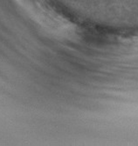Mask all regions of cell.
I'll return each mask as SVG.
<instances>
[{
  "label": "cell",
  "mask_w": 138,
  "mask_h": 146,
  "mask_svg": "<svg viewBox=\"0 0 138 146\" xmlns=\"http://www.w3.org/2000/svg\"><path fill=\"white\" fill-rule=\"evenodd\" d=\"M26 15L52 35L69 38L75 33V27L61 15L48 0H14Z\"/></svg>",
  "instance_id": "cell-1"
}]
</instances>
